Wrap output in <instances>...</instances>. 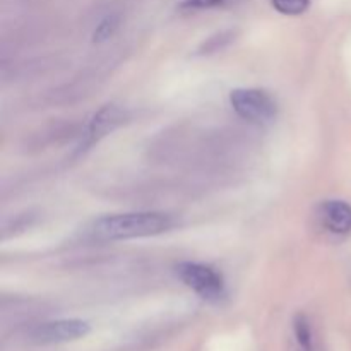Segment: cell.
<instances>
[{"instance_id":"cell-9","label":"cell","mask_w":351,"mask_h":351,"mask_svg":"<svg viewBox=\"0 0 351 351\" xmlns=\"http://www.w3.org/2000/svg\"><path fill=\"white\" fill-rule=\"evenodd\" d=\"M274 9L285 16H300L311 5V0H271Z\"/></svg>"},{"instance_id":"cell-7","label":"cell","mask_w":351,"mask_h":351,"mask_svg":"<svg viewBox=\"0 0 351 351\" xmlns=\"http://www.w3.org/2000/svg\"><path fill=\"white\" fill-rule=\"evenodd\" d=\"M293 332L302 351H312V329L304 314L295 315Z\"/></svg>"},{"instance_id":"cell-1","label":"cell","mask_w":351,"mask_h":351,"mask_svg":"<svg viewBox=\"0 0 351 351\" xmlns=\"http://www.w3.org/2000/svg\"><path fill=\"white\" fill-rule=\"evenodd\" d=\"M175 225V218L167 213L146 211L110 215L93 221L88 228V237L96 242L144 239L170 232Z\"/></svg>"},{"instance_id":"cell-2","label":"cell","mask_w":351,"mask_h":351,"mask_svg":"<svg viewBox=\"0 0 351 351\" xmlns=\"http://www.w3.org/2000/svg\"><path fill=\"white\" fill-rule=\"evenodd\" d=\"M230 103L240 119L256 125H266L276 119V101L266 91L239 88L230 93Z\"/></svg>"},{"instance_id":"cell-6","label":"cell","mask_w":351,"mask_h":351,"mask_svg":"<svg viewBox=\"0 0 351 351\" xmlns=\"http://www.w3.org/2000/svg\"><path fill=\"white\" fill-rule=\"evenodd\" d=\"M319 219L335 235L351 233V206L345 201H326L319 208Z\"/></svg>"},{"instance_id":"cell-3","label":"cell","mask_w":351,"mask_h":351,"mask_svg":"<svg viewBox=\"0 0 351 351\" xmlns=\"http://www.w3.org/2000/svg\"><path fill=\"white\" fill-rule=\"evenodd\" d=\"M177 276L185 287L208 302H219L225 297V280L221 273L208 264L201 263H182L177 266Z\"/></svg>"},{"instance_id":"cell-4","label":"cell","mask_w":351,"mask_h":351,"mask_svg":"<svg viewBox=\"0 0 351 351\" xmlns=\"http://www.w3.org/2000/svg\"><path fill=\"white\" fill-rule=\"evenodd\" d=\"M127 120V112L119 105H105L91 117L89 123L82 132L81 141L75 147V154H82L91 149L95 144L115 132Z\"/></svg>"},{"instance_id":"cell-8","label":"cell","mask_w":351,"mask_h":351,"mask_svg":"<svg viewBox=\"0 0 351 351\" xmlns=\"http://www.w3.org/2000/svg\"><path fill=\"white\" fill-rule=\"evenodd\" d=\"M119 23L120 21L117 16H106L105 19L99 21L95 33H93V41L95 43H103V41L110 40L115 34V31L119 29Z\"/></svg>"},{"instance_id":"cell-5","label":"cell","mask_w":351,"mask_h":351,"mask_svg":"<svg viewBox=\"0 0 351 351\" xmlns=\"http://www.w3.org/2000/svg\"><path fill=\"white\" fill-rule=\"evenodd\" d=\"M91 326L81 319H60L43 322L29 332V339L36 345H58L81 339L89 335Z\"/></svg>"},{"instance_id":"cell-10","label":"cell","mask_w":351,"mask_h":351,"mask_svg":"<svg viewBox=\"0 0 351 351\" xmlns=\"http://www.w3.org/2000/svg\"><path fill=\"white\" fill-rule=\"evenodd\" d=\"M226 0H185L184 3H182V7L184 9H189V10H201V9H215V7H219V5H225Z\"/></svg>"}]
</instances>
